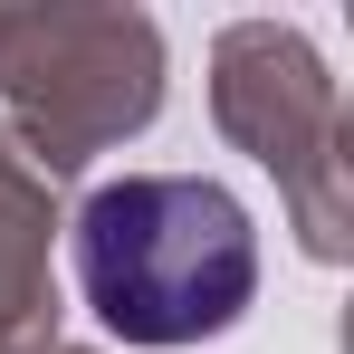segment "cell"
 Returning a JSON list of instances; mask_svg holds the SVG:
<instances>
[{"label":"cell","instance_id":"obj_1","mask_svg":"<svg viewBox=\"0 0 354 354\" xmlns=\"http://www.w3.org/2000/svg\"><path fill=\"white\" fill-rule=\"evenodd\" d=\"M86 306L124 345H201L259 297V230L201 173H124L77 211Z\"/></svg>","mask_w":354,"mask_h":354}]
</instances>
